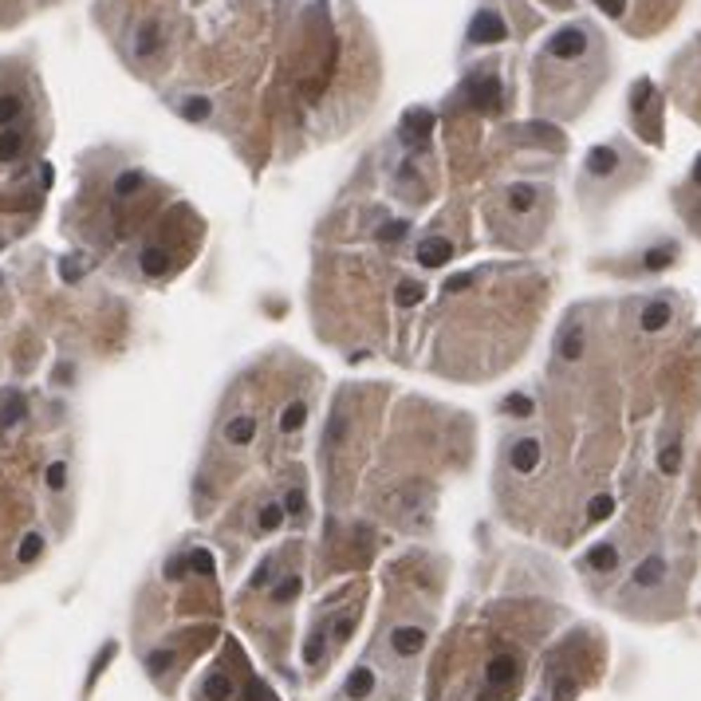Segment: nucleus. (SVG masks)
Listing matches in <instances>:
<instances>
[{"label": "nucleus", "instance_id": "nucleus-1", "mask_svg": "<svg viewBox=\"0 0 701 701\" xmlns=\"http://www.w3.org/2000/svg\"><path fill=\"white\" fill-rule=\"evenodd\" d=\"M587 51V32L583 28H563L548 40V55L551 60H579Z\"/></svg>", "mask_w": 701, "mask_h": 701}, {"label": "nucleus", "instance_id": "nucleus-2", "mask_svg": "<svg viewBox=\"0 0 701 701\" xmlns=\"http://www.w3.org/2000/svg\"><path fill=\"white\" fill-rule=\"evenodd\" d=\"M469 40H473V44H497V40H504V20H501V12H492V8H481V12H477V20H473V28H469Z\"/></svg>", "mask_w": 701, "mask_h": 701}, {"label": "nucleus", "instance_id": "nucleus-3", "mask_svg": "<svg viewBox=\"0 0 701 701\" xmlns=\"http://www.w3.org/2000/svg\"><path fill=\"white\" fill-rule=\"evenodd\" d=\"M509 465L516 473H536L540 469V441L536 438H520V441H512V450H509Z\"/></svg>", "mask_w": 701, "mask_h": 701}, {"label": "nucleus", "instance_id": "nucleus-4", "mask_svg": "<svg viewBox=\"0 0 701 701\" xmlns=\"http://www.w3.org/2000/svg\"><path fill=\"white\" fill-rule=\"evenodd\" d=\"M583 350H587V335H583L579 323H568V327L556 335V355H560L563 362H575L583 359Z\"/></svg>", "mask_w": 701, "mask_h": 701}, {"label": "nucleus", "instance_id": "nucleus-5", "mask_svg": "<svg viewBox=\"0 0 701 701\" xmlns=\"http://www.w3.org/2000/svg\"><path fill=\"white\" fill-rule=\"evenodd\" d=\"M421 646H426V631H421V627H410V622H406V627H394L391 631V650L402 654V658H414Z\"/></svg>", "mask_w": 701, "mask_h": 701}, {"label": "nucleus", "instance_id": "nucleus-6", "mask_svg": "<svg viewBox=\"0 0 701 701\" xmlns=\"http://www.w3.org/2000/svg\"><path fill=\"white\" fill-rule=\"evenodd\" d=\"M516 674H520V662L512 658V654H497L489 662V670H485V681H489L492 690H504V686L516 681Z\"/></svg>", "mask_w": 701, "mask_h": 701}, {"label": "nucleus", "instance_id": "nucleus-7", "mask_svg": "<svg viewBox=\"0 0 701 701\" xmlns=\"http://www.w3.org/2000/svg\"><path fill=\"white\" fill-rule=\"evenodd\" d=\"M450 256H453V244L445 241V237H426V241L418 244V264L421 268H441Z\"/></svg>", "mask_w": 701, "mask_h": 701}, {"label": "nucleus", "instance_id": "nucleus-8", "mask_svg": "<svg viewBox=\"0 0 701 701\" xmlns=\"http://www.w3.org/2000/svg\"><path fill=\"white\" fill-rule=\"evenodd\" d=\"M469 99H473V107L497 110V107H501V79H497V75H485V79H477V83L469 87Z\"/></svg>", "mask_w": 701, "mask_h": 701}, {"label": "nucleus", "instance_id": "nucleus-9", "mask_svg": "<svg viewBox=\"0 0 701 701\" xmlns=\"http://www.w3.org/2000/svg\"><path fill=\"white\" fill-rule=\"evenodd\" d=\"M619 170V150L615 146H595L591 154H587V173L591 178H607V173Z\"/></svg>", "mask_w": 701, "mask_h": 701}, {"label": "nucleus", "instance_id": "nucleus-10", "mask_svg": "<svg viewBox=\"0 0 701 701\" xmlns=\"http://www.w3.org/2000/svg\"><path fill=\"white\" fill-rule=\"evenodd\" d=\"M662 579H666V560L662 556H646L634 568V587H658Z\"/></svg>", "mask_w": 701, "mask_h": 701}, {"label": "nucleus", "instance_id": "nucleus-11", "mask_svg": "<svg viewBox=\"0 0 701 701\" xmlns=\"http://www.w3.org/2000/svg\"><path fill=\"white\" fill-rule=\"evenodd\" d=\"M670 320H674V308L666 300H650L646 308H642V315H638L642 331H662Z\"/></svg>", "mask_w": 701, "mask_h": 701}, {"label": "nucleus", "instance_id": "nucleus-12", "mask_svg": "<svg viewBox=\"0 0 701 701\" xmlns=\"http://www.w3.org/2000/svg\"><path fill=\"white\" fill-rule=\"evenodd\" d=\"M138 268H142V276H162V272L170 268V252H166V249H158V244H150V249H142V256H138Z\"/></svg>", "mask_w": 701, "mask_h": 701}, {"label": "nucleus", "instance_id": "nucleus-13", "mask_svg": "<svg viewBox=\"0 0 701 701\" xmlns=\"http://www.w3.org/2000/svg\"><path fill=\"white\" fill-rule=\"evenodd\" d=\"M256 438V418H232L229 426H225V441L229 445H249V441Z\"/></svg>", "mask_w": 701, "mask_h": 701}, {"label": "nucleus", "instance_id": "nucleus-14", "mask_svg": "<svg viewBox=\"0 0 701 701\" xmlns=\"http://www.w3.org/2000/svg\"><path fill=\"white\" fill-rule=\"evenodd\" d=\"M374 693V670H350V678H347V697L350 701H362V697H371Z\"/></svg>", "mask_w": 701, "mask_h": 701}, {"label": "nucleus", "instance_id": "nucleus-15", "mask_svg": "<svg viewBox=\"0 0 701 701\" xmlns=\"http://www.w3.org/2000/svg\"><path fill=\"white\" fill-rule=\"evenodd\" d=\"M615 563H619V548L615 544H595L587 551V568H595V571H615Z\"/></svg>", "mask_w": 701, "mask_h": 701}, {"label": "nucleus", "instance_id": "nucleus-16", "mask_svg": "<svg viewBox=\"0 0 701 701\" xmlns=\"http://www.w3.org/2000/svg\"><path fill=\"white\" fill-rule=\"evenodd\" d=\"M158 36H162L158 24L146 20L138 28V36H134V55H142V60H146V55H154V51H158Z\"/></svg>", "mask_w": 701, "mask_h": 701}, {"label": "nucleus", "instance_id": "nucleus-17", "mask_svg": "<svg viewBox=\"0 0 701 701\" xmlns=\"http://www.w3.org/2000/svg\"><path fill=\"white\" fill-rule=\"evenodd\" d=\"M536 197H540V193H536V185H524V181L509 185V205H512L516 213H528L532 205H536Z\"/></svg>", "mask_w": 701, "mask_h": 701}, {"label": "nucleus", "instance_id": "nucleus-18", "mask_svg": "<svg viewBox=\"0 0 701 701\" xmlns=\"http://www.w3.org/2000/svg\"><path fill=\"white\" fill-rule=\"evenodd\" d=\"M20 150H24V134L4 126V131H0V162H16Z\"/></svg>", "mask_w": 701, "mask_h": 701}, {"label": "nucleus", "instance_id": "nucleus-19", "mask_svg": "<svg viewBox=\"0 0 701 701\" xmlns=\"http://www.w3.org/2000/svg\"><path fill=\"white\" fill-rule=\"evenodd\" d=\"M24 414H28V402H24L20 394H8V398H4V406H0V426L8 430V426H16Z\"/></svg>", "mask_w": 701, "mask_h": 701}, {"label": "nucleus", "instance_id": "nucleus-20", "mask_svg": "<svg viewBox=\"0 0 701 701\" xmlns=\"http://www.w3.org/2000/svg\"><path fill=\"white\" fill-rule=\"evenodd\" d=\"M201 693H205L209 701H229L232 697V681L225 678V674H209L205 686H201Z\"/></svg>", "mask_w": 701, "mask_h": 701}, {"label": "nucleus", "instance_id": "nucleus-21", "mask_svg": "<svg viewBox=\"0 0 701 701\" xmlns=\"http://www.w3.org/2000/svg\"><path fill=\"white\" fill-rule=\"evenodd\" d=\"M181 114L185 119H193V122H201V119H209V110H213V103L205 99V95H190V99H181Z\"/></svg>", "mask_w": 701, "mask_h": 701}, {"label": "nucleus", "instance_id": "nucleus-22", "mask_svg": "<svg viewBox=\"0 0 701 701\" xmlns=\"http://www.w3.org/2000/svg\"><path fill=\"white\" fill-rule=\"evenodd\" d=\"M303 418H308V406H303V402H291V406H284V410H280V430L284 433H296L303 426Z\"/></svg>", "mask_w": 701, "mask_h": 701}, {"label": "nucleus", "instance_id": "nucleus-23", "mask_svg": "<svg viewBox=\"0 0 701 701\" xmlns=\"http://www.w3.org/2000/svg\"><path fill=\"white\" fill-rule=\"evenodd\" d=\"M20 110H24V99H20V95H0V131H4V126H12V122L20 119Z\"/></svg>", "mask_w": 701, "mask_h": 701}, {"label": "nucleus", "instance_id": "nucleus-24", "mask_svg": "<svg viewBox=\"0 0 701 701\" xmlns=\"http://www.w3.org/2000/svg\"><path fill=\"white\" fill-rule=\"evenodd\" d=\"M40 551H44V536L40 532H28V536L20 540V548H16V560L32 563V560H40Z\"/></svg>", "mask_w": 701, "mask_h": 701}, {"label": "nucleus", "instance_id": "nucleus-25", "mask_svg": "<svg viewBox=\"0 0 701 701\" xmlns=\"http://www.w3.org/2000/svg\"><path fill=\"white\" fill-rule=\"evenodd\" d=\"M142 181H146V178H142L138 170L119 173V178H114V197H131V193H138V190H142Z\"/></svg>", "mask_w": 701, "mask_h": 701}, {"label": "nucleus", "instance_id": "nucleus-26", "mask_svg": "<svg viewBox=\"0 0 701 701\" xmlns=\"http://www.w3.org/2000/svg\"><path fill=\"white\" fill-rule=\"evenodd\" d=\"M300 575H284L280 583H276V591H272V603H288V599H296L300 595Z\"/></svg>", "mask_w": 701, "mask_h": 701}, {"label": "nucleus", "instance_id": "nucleus-27", "mask_svg": "<svg viewBox=\"0 0 701 701\" xmlns=\"http://www.w3.org/2000/svg\"><path fill=\"white\" fill-rule=\"evenodd\" d=\"M611 512H615V497H611V492H599V497L587 504V516H591V520H607Z\"/></svg>", "mask_w": 701, "mask_h": 701}, {"label": "nucleus", "instance_id": "nucleus-28", "mask_svg": "<svg viewBox=\"0 0 701 701\" xmlns=\"http://www.w3.org/2000/svg\"><path fill=\"white\" fill-rule=\"evenodd\" d=\"M670 261H674V252H670V249H650L646 256H642V264H646L650 272H662Z\"/></svg>", "mask_w": 701, "mask_h": 701}, {"label": "nucleus", "instance_id": "nucleus-29", "mask_svg": "<svg viewBox=\"0 0 701 701\" xmlns=\"http://www.w3.org/2000/svg\"><path fill=\"white\" fill-rule=\"evenodd\" d=\"M421 291H426L421 284L406 280V284H398V296H394V300H398L402 308H410V303H418V300H421Z\"/></svg>", "mask_w": 701, "mask_h": 701}, {"label": "nucleus", "instance_id": "nucleus-30", "mask_svg": "<svg viewBox=\"0 0 701 701\" xmlns=\"http://www.w3.org/2000/svg\"><path fill=\"white\" fill-rule=\"evenodd\" d=\"M504 410H509L512 418H528V414H532V398H524V394H512V398H504Z\"/></svg>", "mask_w": 701, "mask_h": 701}, {"label": "nucleus", "instance_id": "nucleus-31", "mask_svg": "<svg viewBox=\"0 0 701 701\" xmlns=\"http://www.w3.org/2000/svg\"><path fill=\"white\" fill-rule=\"evenodd\" d=\"M280 520H284V509H280V504H264V509H261V528H264V532L280 528Z\"/></svg>", "mask_w": 701, "mask_h": 701}, {"label": "nucleus", "instance_id": "nucleus-32", "mask_svg": "<svg viewBox=\"0 0 701 701\" xmlns=\"http://www.w3.org/2000/svg\"><path fill=\"white\" fill-rule=\"evenodd\" d=\"M63 485H67V465H63V461H51L48 465V489L60 492Z\"/></svg>", "mask_w": 701, "mask_h": 701}, {"label": "nucleus", "instance_id": "nucleus-33", "mask_svg": "<svg viewBox=\"0 0 701 701\" xmlns=\"http://www.w3.org/2000/svg\"><path fill=\"white\" fill-rule=\"evenodd\" d=\"M146 666H150V674L170 670V666H173V650H154L150 658H146Z\"/></svg>", "mask_w": 701, "mask_h": 701}, {"label": "nucleus", "instance_id": "nucleus-34", "mask_svg": "<svg viewBox=\"0 0 701 701\" xmlns=\"http://www.w3.org/2000/svg\"><path fill=\"white\" fill-rule=\"evenodd\" d=\"M280 509L288 512V516H303V492H300V489H291L288 497L280 501Z\"/></svg>", "mask_w": 701, "mask_h": 701}, {"label": "nucleus", "instance_id": "nucleus-35", "mask_svg": "<svg viewBox=\"0 0 701 701\" xmlns=\"http://www.w3.org/2000/svg\"><path fill=\"white\" fill-rule=\"evenodd\" d=\"M658 465H662V473H678V465H681V450H678V445H670V450H662Z\"/></svg>", "mask_w": 701, "mask_h": 701}, {"label": "nucleus", "instance_id": "nucleus-36", "mask_svg": "<svg viewBox=\"0 0 701 701\" xmlns=\"http://www.w3.org/2000/svg\"><path fill=\"white\" fill-rule=\"evenodd\" d=\"M406 126H410V131H418V138H426V134H430V126H433V119L426 114V110H418V114H410V119H406Z\"/></svg>", "mask_w": 701, "mask_h": 701}, {"label": "nucleus", "instance_id": "nucleus-37", "mask_svg": "<svg viewBox=\"0 0 701 701\" xmlns=\"http://www.w3.org/2000/svg\"><path fill=\"white\" fill-rule=\"evenodd\" d=\"M473 284H477V276H473V272H457V276H450V280H445V291H465V288H473Z\"/></svg>", "mask_w": 701, "mask_h": 701}, {"label": "nucleus", "instance_id": "nucleus-38", "mask_svg": "<svg viewBox=\"0 0 701 701\" xmlns=\"http://www.w3.org/2000/svg\"><path fill=\"white\" fill-rule=\"evenodd\" d=\"M190 568H197L201 575H213V560L205 556V551H193V556H190Z\"/></svg>", "mask_w": 701, "mask_h": 701}, {"label": "nucleus", "instance_id": "nucleus-39", "mask_svg": "<svg viewBox=\"0 0 701 701\" xmlns=\"http://www.w3.org/2000/svg\"><path fill=\"white\" fill-rule=\"evenodd\" d=\"M350 631H355V615H343V619L335 622V642L350 638Z\"/></svg>", "mask_w": 701, "mask_h": 701}, {"label": "nucleus", "instance_id": "nucleus-40", "mask_svg": "<svg viewBox=\"0 0 701 701\" xmlns=\"http://www.w3.org/2000/svg\"><path fill=\"white\" fill-rule=\"evenodd\" d=\"M379 237L382 241H398V237H406V225H402V221H391L386 229H379Z\"/></svg>", "mask_w": 701, "mask_h": 701}, {"label": "nucleus", "instance_id": "nucleus-41", "mask_svg": "<svg viewBox=\"0 0 701 701\" xmlns=\"http://www.w3.org/2000/svg\"><path fill=\"white\" fill-rule=\"evenodd\" d=\"M631 99H634V110H642V107H646V99H650V83L642 79L638 87H634V95H631Z\"/></svg>", "mask_w": 701, "mask_h": 701}, {"label": "nucleus", "instance_id": "nucleus-42", "mask_svg": "<svg viewBox=\"0 0 701 701\" xmlns=\"http://www.w3.org/2000/svg\"><path fill=\"white\" fill-rule=\"evenodd\" d=\"M343 433H347V426H343V418H335L331 421V430H327V445H339Z\"/></svg>", "mask_w": 701, "mask_h": 701}, {"label": "nucleus", "instance_id": "nucleus-43", "mask_svg": "<svg viewBox=\"0 0 701 701\" xmlns=\"http://www.w3.org/2000/svg\"><path fill=\"white\" fill-rule=\"evenodd\" d=\"M607 16H622V8H627V0H595Z\"/></svg>", "mask_w": 701, "mask_h": 701}, {"label": "nucleus", "instance_id": "nucleus-44", "mask_svg": "<svg viewBox=\"0 0 701 701\" xmlns=\"http://www.w3.org/2000/svg\"><path fill=\"white\" fill-rule=\"evenodd\" d=\"M181 571H185V560H170V563H166V575H170V579H181Z\"/></svg>", "mask_w": 701, "mask_h": 701}, {"label": "nucleus", "instance_id": "nucleus-45", "mask_svg": "<svg viewBox=\"0 0 701 701\" xmlns=\"http://www.w3.org/2000/svg\"><path fill=\"white\" fill-rule=\"evenodd\" d=\"M571 693H575V686H571V681H560V690H556V701H571Z\"/></svg>", "mask_w": 701, "mask_h": 701}, {"label": "nucleus", "instance_id": "nucleus-46", "mask_svg": "<svg viewBox=\"0 0 701 701\" xmlns=\"http://www.w3.org/2000/svg\"><path fill=\"white\" fill-rule=\"evenodd\" d=\"M63 276H67V280H75V276H79V264H75V256H71V261L63 264Z\"/></svg>", "mask_w": 701, "mask_h": 701}, {"label": "nucleus", "instance_id": "nucleus-47", "mask_svg": "<svg viewBox=\"0 0 701 701\" xmlns=\"http://www.w3.org/2000/svg\"><path fill=\"white\" fill-rule=\"evenodd\" d=\"M268 579H272V563H264V568H261V575H256V587H264Z\"/></svg>", "mask_w": 701, "mask_h": 701}, {"label": "nucleus", "instance_id": "nucleus-48", "mask_svg": "<svg viewBox=\"0 0 701 701\" xmlns=\"http://www.w3.org/2000/svg\"><path fill=\"white\" fill-rule=\"evenodd\" d=\"M693 181L701 185V158H697V166H693Z\"/></svg>", "mask_w": 701, "mask_h": 701}]
</instances>
